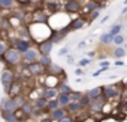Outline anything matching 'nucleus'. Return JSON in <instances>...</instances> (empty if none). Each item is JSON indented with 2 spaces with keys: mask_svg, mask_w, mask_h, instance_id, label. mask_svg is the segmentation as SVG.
Returning a JSON list of instances; mask_svg holds the SVG:
<instances>
[{
  "mask_svg": "<svg viewBox=\"0 0 127 122\" xmlns=\"http://www.w3.org/2000/svg\"><path fill=\"white\" fill-rule=\"evenodd\" d=\"M74 73H75L77 76H82L85 72H83V69H81V68H77V69L74 70Z\"/></svg>",
  "mask_w": 127,
  "mask_h": 122,
  "instance_id": "37998d69",
  "label": "nucleus"
},
{
  "mask_svg": "<svg viewBox=\"0 0 127 122\" xmlns=\"http://www.w3.org/2000/svg\"><path fill=\"white\" fill-rule=\"evenodd\" d=\"M58 107H60V105H59V102H58V99H49L47 102V106H45V108H44V111H47V113H49V111H52V110H55V108H58Z\"/></svg>",
  "mask_w": 127,
  "mask_h": 122,
  "instance_id": "393cba45",
  "label": "nucleus"
},
{
  "mask_svg": "<svg viewBox=\"0 0 127 122\" xmlns=\"http://www.w3.org/2000/svg\"><path fill=\"white\" fill-rule=\"evenodd\" d=\"M49 16L47 15L44 10H36L33 12V20L37 22V23H47Z\"/></svg>",
  "mask_w": 127,
  "mask_h": 122,
  "instance_id": "4468645a",
  "label": "nucleus"
},
{
  "mask_svg": "<svg viewBox=\"0 0 127 122\" xmlns=\"http://www.w3.org/2000/svg\"><path fill=\"white\" fill-rule=\"evenodd\" d=\"M98 8H100L98 3H97L96 0H90V1H88L85 4V14H90V12H93V11L98 10Z\"/></svg>",
  "mask_w": 127,
  "mask_h": 122,
  "instance_id": "5701e85b",
  "label": "nucleus"
},
{
  "mask_svg": "<svg viewBox=\"0 0 127 122\" xmlns=\"http://www.w3.org/2000/svg\"><path fill=\"white\" fill-rule=\"evenodd\" d=\"M66 110H67L68 114H78L82 110H85V108L79 105V102H71V103H68V105L66 106Z\"/></svg>",
  "mask_w": 127,
  "mask_h": 122,
  "instance_id": "f3484780",
  "label": "nucleus"
},
{
  "mask_svg": "<svg viewBox=\"0 0 127 122\" xmlns=\"http://www.w3.org/2000/svg\"><path fill=\"white\" fill-rule=\"evenodd\" d=\"M86 23H88V20H86L85 16H78V18L72 19L70 22V29H71V31H75V30H79L82 27H85Z\"/></svg>",
  "mask_w": 127,
  "mask_h": 122,
  "instance_id": "9b49d317",
  "label": "nucleus"
},
{
  "mask_svg": "<svg viewBox=\"0 0 127 122\" xmlns=\"http://www.w3.org/2000/svg\"><path fill=\"white\" fill-rule=\"evenodd\" d=\"M15 80H17V77H15L14 72H11V70H3L0 73V83L3 86L6 94H8L10 88H11V86L14 84Z\"/></svg>",
  "mask_w": 127,
  "mask_h": 122,
  "instance_id": "7ed1b4c3",
  "label": "nucleus"
},
{
  "mask_svg": "<svg viewBox=\"0 0 127 122\" xmlns=\"http://www.w3.org/2000/svg\"><path fill=\"white\" fill-rule=\"evenodd\" d=\"M124 4H126V5H127V0H124Z\"/></svg>",
  "mask_w": 127,
  "mask_h": 122,
  "instance_id": "864d4df0",
  "label": "nucleus"
},
{
  "mask_svg": "<svg viewBox=\"0 0 127 122\" xmlns=\"http://www.w3.org/2000/svg\"><path fill=\"white\" fill-rule=\"evenodd\" d=\"M122 92H123V87H119L116 84H108V86H102V96L107 100L111 99H116V98L122 96Z\"/></svg>",
  "mask_w": 127,
  "mask_h": 122,
  "instance_id": "f03ea898",
  "label": "nucleus"
},
{
  "mask_svg": "<svg viewBox=\"0 0 127 122\" xmlns=\"http://www.w3.org/2000/svg\"><path fill=\"white\" fill-rule=\"evenodd\" d=\"M48 73L49 75H53V76H60V75H64V70H63V68L60 67V65H56V64H52L49 68H48Z\"/></svg>",
  "mask_w": 127,
  "mask_h": 122,
  "instance_id": "a211bd4d",
  "label": "nucleus"
},
{
  "mask_svg": "<svg viewBox=\"0 0 127 122\" xmlns=\"http://www.w3.org/2000/svg\"><path fill=\"white\" fill-rule=\"evenodd\" d=\"M53 45H55V43H53L51 39H45V41H42V42H40L38 48H37L38 49L40 56H49L51 52H52Z\"/></svg>",
  "mask_w": 127,
  "mask_h": 122,
  "instance_id": "6e6552de",
  "label": "nucleus"
},
{
  "mask_svg": "<svg viewBox=\"0 0 127 122\" xmlns=\"http://www.w3.org/2000/svg\"><path fill=\"white\" fill-rule=\"evenodd\" d=\"M19 122H25V121H19Z\"/></svg>",
  "mask_w": 127,
  "mask_h": 122,
  "instance_id": "6e6d98bb",
  "label": "nucleus"
},
{
  "mask_svg": "<svg viewBox=\"0 0 127 122\" xmlns=\"http://www.w3.org/2000/svg\"><path fill=\"white\" fill-rule=\"evenodd\" d=\"M8 49V46L6 45L4 42H0V56H3L4 53H6V50Z\"/></svg>",
  "mask_w": 127,
  "mask_h": 122,
  "instance_id": "4c0bfd02",
  "label": "nucleus"
},
{
  "mask_svg": "<svg viewBox=\"0 0 127 122\" xmlns=\"http://www.w3.org/2000/svg\"><path fill=\"white\" fill-rule=\"evenodd\" d=\"M100 67H101V68H108V67H109V62H108V61H101V62H100Z\"/></svg>",
  "mask_w": 127,
  "mask_h": 122,
  "instance_id": "c03bdc74",
  "label": "nucleus"
},
{
  "mask_svg": "<svg viewBox=\"0 0 127 122\" xmlns=\"http://www.w3.org/2000/svg\"><path fill=\"white\" fill-rule=\"evenodd\" d=\"M126 49L124 48H115V50H113V56L116 57V58H123L124 56H126Z\"/></svg>",
  "mask_w": 127,
  "mask_h": 122,
  "instance_id": "2f4dec72",
  "label": "nucleus"
},
{
  "mask_svg": "<svg viewBox=\"0 0 127 122\" xmlns=\"http://www.w3.org/2000/svg\"><path fill=\"white\" fill-rule=\"evenodd\" d=\"M90 103H92V99H90V98H89L86 94H83L82 98L79 99V105L82 106L83 108H88L89 106H90Z\"/></svg>",
  "mask_w": 127,
  "mask_h": 122,
  "instance_id": "c756f323",
  "label": "nucleus"
},
{
  "mask_svg": "<svg viewBox=\"0 0 127 122\" xmlns=\"http://www.w3.org/2000/svg\"><path fill=\"white\" fill-rule=\"evenodd\" d=\"M12 99L15 100V103H17V106H18L19 108L22 107V106L25 105L26 102H28V100L25 99V96H23L22 94H21V95H17V96H12Z\"/></svg>",
  "mask_w": 127,
  "mask_h": 122,
  "instance_id": "7c9ffc66",
  "label": "nucleus"
},
{
  "mask_svg": "<svg viewBox=\"0 0 127 122\" xmlns=\"http://www.w3.org/2000/svg\"><path fill=\"white\" fill-rule=\"evenodd\" d=\"M15 7V0H0L1 10H12Z\"/></svg>",
  "mask_w": 127,
  "mask_h": 122,
  "instance_id": "cd10ccee",
  "label": "nucleus"
},
{
  "mask_svg": "<svg viewBox=\"0 0 127 122\" xmlns=\"http://www.w3.org/2000/svg\"><path fill=\"white\" fill-rule=\"evenodd\" d=\"M107 102H108V100L101 95V96H98V98H96V99L92 100L90 106H89L88 108H90L92 113H101L102 107H104V105H105Z\"/></svg>",
  "mask_w": 127,
  "mask_h": 122,
  "instance_id": "0eeeda50",
  "label": "nucleus"
},
{
  "mask_svg": "<svg viewBox=\"0 0 127 122\" xmlns=\"http://www.w3.org/2000/svg\"><path fill=\"white\" fill-rule=\"evenodd\" d=\"M38 62L45 68V70H47L48 68H49L51 65L53 64V62H52V58H51V56H40V57H38Z\"/></svg>",
  "mask_w": 127,
  "mask_h": 122,
  "instance_id": "a878e982",
  "label": "nucleus"
},
{
  "mask_svg": "<svg viewBox=\"0 0 127 122\" xmlns=\"http://www.w3.org/2000/svg\"><path fill=\"white\" fill-rule=\"evenodd\" d=\"M67 62H68V64H72V62H74L72 57H67Z\"/></svg>",
  "mask_w": 127,
  "mask_h": 122,
  "instance_id": "de8ad7c7",
  "label": "nucleus"
},
{
  "mask_svg": "<svg viewBox=\"0 0 127 122\" xmlns=\"http://www.w3.org/2000/svg\"><path fill=\"white\" fill-rule=\"evenodd\" d=\"M0 60L10 67H17L22 62V53L15 50L14 48H8L3 56H0Z\"/></svg>",
  "mask_w": 127,
  "mask_h": 122,
  "instance_id": "f257e3e1",
  "label": "nucleus"
},
{
  "mask_svg": "<svg viewBox=\"0 0 127 122\" xmlns=\"http://www.w3.org/2000/svg\"><path fill=\"white\" fill-rule=\"evenodd\" d=\"M112 41H113V35L111 34L109 31H108V33H104V34L100 37V42L104 43V45H108V43H111Z\"/></svg>",
  "mask_w": 127,
  "mask_h": 122,
  "instance_id": "c85d7f7f",
  "label": "nucleus"
},
{
  "mask_svg": "<svg viewBox=\"0 0 127 122\" xmlns=\"http://www.w3.org/2000/svg\"><path fill=\"white\" fill-rule=\"evenodd\" d=\"M112 42L115 43L116 46H120V45H123V42H124V37L122 34H118V35H115V37H113Z\"/></svg>",
  "mask_w": 127,
  "mask_h": 122,
  "instance_id": "72a5a7b5",
  "label": "nucleus"
},
{
  "mask_svg": "<svg viewBox=\"0 0 127 122\" xmlns=\"http://www.w3.org/2000/svg\"><path fill=\"white\" fill-rule=\"evenodd\" d=\"M56 99H58L59 105H60V107H66L68 103H71V99H70V94H59L58 96H56Z\"/></svg>",
  "mask_w": 127,
  "mask_h": 122,
  "instance_id": "412c9836",
  "label": "nucleus"
},
{
  "mask_svg": "<svg viewBox=\"0 0 127 122\" xmlns=\"http://www.w3.org/2000/svg\"><path fill=\"white\" fill-rule=\"evenodd\" d=\"M82 92L81 91H71V94H70V99H71V102H79V99L82 98Z\"/></svg>",
  "mask_w": 127,
  "mask_h": 122,
  "instance_id": "473e14b6",
  "label": "nucleus"
},
{
  "mask_svg": "<svg viewBox=\"0 0 127 122\" xmlns=\"http://www.w3.org/2000/svg\"><path fill=\"white\" fill-rule=\"evenodd\" d=\"M28 70H29V73H30L32 76H41V75L45 73V68L42 67L38 61L28 64Z\"/></svg>",
  "mask_w": 127,
  "mask_h": 122,
  "instance_id": "1a4fd4ad",
  "label": "nucleus"
},
{
  "mask_svg": "<svg viewBox=\"0 0 127 122\" xmlns=\"http://www.w3.org/2000/svg\"><path fill=\"white\" fill-rule=\"evenodd\" d=\"M47 102H48V100L45 99V98L38 96V98H36V99H34L32 103H33V106H34V108H36V110H44L45 106H47Z\"/></svg>",
  "mask_w": 127,
  "mask_h": 122,
  "instance_id": "aec40b11",
  "label": "nucleus"
},
{
  "mask_svg": "<svg viewBox=\"0 0 127 122\" xmlns=\"http://www.w3.org/2000/svg\"><path fill=\"white\" fill-rule=\"evenodd\" d=\"M1 19H3V18H1V16H0V23H1Z\"/></svg>",
  "mask_w": 127,
  "mask_h": 122,
  "instance_id": "5fc2aeb1",
  "label": "nucleus"
},
{
  "mask_svg": "<svg viewBox=\"0 0 127 122\" xmlns=\"http://www.w3.org/2000/svg\"><path fill=\"white\" fill-rule=\"evenodd\" d=\"M1 118L4 119V122H19L21 118L18 117L17 113H8V111H1L0 113Z\"/></svg>",
  "mask_w": 127,
  "mask_h": 122,
  "instance_id": "dca6fc26",
  "label": "nucleus"
},
{
  "mask_svg": "<svg viewBox=\"0 0 127 122\" xmlns=\"http://www.w3.org/2000/svg\"><path fill=\"white\" fill-rule=\"evenodd\" d=\"M115 65H123V62H122V61H116Z\"/></svg>",
  "mask_w": 127,
  "mask_h": 122,
  "instance_id": "603ef678",
  "label": "nucleus"
},
{
  "mask_svg": "<svg viewBox=\"0 0 127 122\" xmlns=\"http://www.w3.org/2000/svg\"><path fill=\"white\" fill-rule=\"evenodd\" d=\"M85 94L88 95V96L92 100L96 99V98H98V96H101V95H102V86H101V87H96V88L89 89V91L85 92Z\"/></svg>",
  "mask_w": 127,
  "mask_h": 122,
  "instance_id": "6ab92c4d",
  "label": "nucleus"
},
{
  "mask_svg": "<svg viewBox=\"0 0 127 122\" xmlns=\"http://www.w3.org/2000/svg\"><path fill=\"white\" fill-rule=\"evenodd\" d=\"M67 53H68V48H63V49L59 50V56H64V54H67Z\"/></svg>",
  "mask_w": 127,
  "mask_h": 122,
  "instance_id": "79ce46f5",
  "label": "nucleus"
},
{
  "mask_svg": "<svg viewBox=\"0 0 127 122\" xmlns=\"http://www.w3.org/2000/svg\"><path fill=\"white\" fill-rule=\"evenodd\" d=\"M122 87H123L124 89H127V79H124V80L122 81Z\"/></svg>",
  "mask_w": 127,
  "mask_h": 122,
  "instance_id": "49530a36",
  "label": "nucleus"
},
{
  "mask_svg": "<svg viewBox=\"0 0 127 122\" xmlns=\"http://www.w3.org/2000/svg\"><path fill=\"white\" fill-rule=\"evenodd\" d=\"M38 122H53V121H52V119L49 118V117H48V118H41V119H40Z\"/></svg>",
  "mask_w": 127,
  "mask_h": 122,
  "instance_id": "a18cd8bd",
  "label": "nucleus"
},
{
  "mask_svg": "<svg viewBox=\"0 0 127 122\" xmlns=\"http://www.w3.org/2000/svg\"><path fill=\"white\" fill-rule=\"evenodd\" d=\"M38 57H40L38 49L30 48L29 50H26L25 53H22V61L26 62V64H30V62L38 61Z\"/></svg>",
  "mask_w": 127,
  "mask_h": 122,
  "instance_id": "39448f33",
  "label": "nucleus"
},
{
  "mask_svg": "<svg viewBox=\"0 0 127 122\" xmlns=\"http://www.w3.org/2000/svg\"><path fill=\"white\" fill-rule=\"evenodd\" d=\"M58 95H59V91H58V88H56V87H44V88H42V91H41V96L45 98L47 100L55 99Z\"/></svg>",
  "mask_w": 127,
  "mask_h": 122,
  "instance_id": "f8f14e48",
  "label": "nucleus"
},
{
  "mask_svg": "<svg viewBox=\"0 0 127 122\" xmlns=\"http://www.w3.org/2000/svg\"><path fill=\"white\" fill-rule=\"evenodd\" d=\"M126 12H127V5H126V7L123 8V10H122V15H124V14H126Z\"/></svg>",
  "mask_w": 127,
  "mask_h": 122,
  "instance_id": "8fccbe9b",
  "label": "nucleus"
},
{
  "mask_svg": "<svg viewBox=\"0 0 127 122\" xmlns=\"http://www.w3.org/2000/svg\"><path fill=\"white\" fill-rule=\"evenodd\" d=\"M19 113H21V117H22V119L25 118H32L33 117V113H34V106L32 102H26L25 105L22 106V107L19 108Z\"/></svg>",
  "mask_w": 127,
  "mask_h": 122,
  "instance_id": "9d476101",
  "label": "nucleus"
},
{
  "mask_svg": "<svg viewBox=\"0 0 127 122\" xmlns=\"http://www.w3.org/2000/svg\"><path fill=\"white\" fill-rule=\"evenodd\" d=\"M45 7L49 8L51 12H56L59 10V0H45Z\"/></svg>",
  "mask_w": 127,
  "mask_h": 122,
  "instance_id": "bb28decb",
  "label": "nucleus"
},
{
  "mask_svg": "<svg viewBox=\"0 0 127 122\" xmlns=\"http://www.w3.org/2000/svg\"><path fill=\"white\" fill-rule=\"evenodd\" d=\"M6 99H7V98H0V113L4 110V103H6Z\"/></svg>",
  "mask_w": 127,
  "mask_h": 122,
  "instance_id": "a19ab883",
  "label": "nucleus"
},
{
  "mask_svg": "<svg viewBox=\"0 0 127 122\" xmlns=\"http://www.w3.org/2000/svg\"><path fill=\"white\" fill-rule=\"evenodd\" d=\"M100 16V11L98 10H96V11H93V12H90L89 14V22H92V20H94V19H97Z\"/></svg>",
  "mask_w": 127,
  "mask_h": 122,
  "instance_id": "c9c22d12",
  "label": "nucleus"
},
{
  "mask_svg": "<svg viewBox=\"0 0 127 122\" xmlns=\"http://www.w3.org/2000/svg\"><path fill=\"white\" fill-rule=\"evenodd\" d=\"M82 46H85V41H82V42H79V45H78V48L82 49Z\"/></svg>",
  "mask_w": 127,
  "mask_h": 122,
  "instance_id": "09e8293b",
  "label": "nucleus"
},
{
  "mask_svg": "<svg viewBox=\"0 0 127 122\" xmlns=\"http://www.w3.org/2000/svg\"><path fill=\"white\" fill-rule=\"evenodd\" d=\"M56 122H75V119L72 118V117L70 115V114H67L66 117H63L62 119H59V121H56Z\"/></svg>",
  "mask_w": 127,
  "mask_h": 122,
  "instance_id": "e433bc0d",
  "label": "nucleus"
},
{
  "mask_svg": "<svg viewBox=\"0 0 127 122\" xmlns=\"http://www.w3.org/2000/svg\"><path fill=\"white\" fill-rule=\"evenodd\" d=\"M108 18H109V16H105V18H102V19H101V23H104L105 20H108Z\"/></svg>",
  "mask_w": 127,
  "mask_h": 122,
  "instance_id": "3c124183",
  "label": "nucleus"
},
{
  "mask_svg": "<svg viewBox=\"0 0 127 122\" xmlns=\"http://www.w3.org/2000/svg\"><path fill=\"white\" fill-rule=\"evenodd\" d=\"M56 88H58L59 94H71V91H72V88L64 80L59 81V84H58V87H56Z\"/></svg>",
  "mask_w": 127,
  "mask_h": 122,
  "instance_id": "4be33fe9",
  "label": "nucleus"
},
{
  "mask_svg": "<svg viewBox=\"0 0 127 122\" xmlns=\"http://www.w3.org/2000/svg\"><path fill=\"white\" fill-rule=\"evenodd\" d=\"M49 118L52 119V121H59V119H62L63 117H66L67 114V110H66V107H58V108H55V110H52V111H49Z\"/></svg>",
  "mask_w": 127,
  "mask_h": 122,
  "instance_id": "ddd939ff",
  "label": "nucleus"
},
{
  "mask_svg": "<svg viewBox=\"0 0 127 122\" xmlns=\"http://www.w3.org/2000/svg\"><path fill=\"white\" fill-rule=\"evenodd\" d=\"M92 62V60L90 58H83V60H81L78 64H79V67H85V65H89Z\"/></svg>",
  "mask_w": 127,
  "mask_h": 122,
  "instance_id": "58836bf2",
  "label": "nucleus"
},
{
  "mask_svg": "<svg viewBox=\"0 0 127 122\" xmlns=\"http://www.w3.org/2000/svg\"><path fill=\"white\" fill-rule=\"evenodd\" d=\"M21 88H22L21 83L15 80L14 84L11 86V88H10V91H8V94L11 95V98H12V96H17V95H21Z\"/></svg>",
  "mask_w": 127,
  "mask_h": 122,
  "instance_id": "b1692460",
  "label": "nucleus"
},
{
  "mask_svg": "<svg viewBox=\"0 0 127 122\" xmlns=\"http://www.w3.org/2000/svg\"><path fill=\"white\" fill-rule=\"evenodd\" d=\"M19 110V107L17 106L15 100L12 98H7L6 99V103H4V110L3 111H8V113H17Z\"/></svg>",
  "mask_w": 127,
  "mask_h": 122,
  "instance_id": "2eb2a0df",
  "label": "nucleus"
},
{
  "mask_svg": "<svg viewBox=\"0 0 127 122\" xmlns=\"http://www.w3.org/2000/svg\"><path fill=\"white\" fill-rule=\"evenodd\" d=\"M11 48L18 50L19 53H25L26 50L32 48V42L25 38H12L11 39Z\"/></svg>",
  "mask_w": 127,
  "mask_h": 122,
  "instance_id": "20e7f679",
  "label": "nucleus"
},
{
  "mask_svg": "<svg viewBox=\"0 0 127 122\" xmlns=\"http://www.w3.org/2000/svg\"><path fill=\"white\" fill-rule=\"evenodd\" d=\"M107 69H108V68H100L98 70H96V72L93 73V76H94V77H96V76H100V75H101L102 72H105V70H107Z\"/></svg>",
  "mask_w": 127,
  "mask_h": 122,
  "instance_id": "ea45409f",
  "label": "nucleus"
},
{
  "mask_svg": "<svg viewBox=\"0 0 127 122\" xmlns=\"http://www.w3.org/2000/svg\"><path fill=\"white\" fill-rule=\"evenodd\" d=\"M82 8L79 0H66L64 3V11L67 14H78Z\"/></svg>",
  "mask_w": 127,
  "mask_h": 122,
  "instance_id": "423d86ee",
  "label": "nucleus"
},
{
  "mask_svg": "<svg viewBox=\"0 0 127 122\" xmlns=\"http://www.w3.org/2000/svg\"><path fill=\"white\" fill-rule=\"evenodd\" d=\"M120 31H122V24H113L112 29L109 30V33L113 35V37L118 35V34H120Z\"/></svg>",
  "mask_w": 127,
  "mask_h": 122,
  "instance_id": "f704fd0d",
  "label": "nucleus"
}]
</instances>
